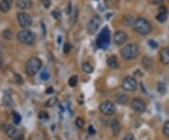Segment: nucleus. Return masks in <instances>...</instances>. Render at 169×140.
Returning <instances> with one entry per match:
<instances>
[{
	"label": "nucleus",
	"instance_id": "f257e3e1",
	"mask_svg": "<svg viewBox=\"0 0 169 140\" xmlns=\"http://www.w3.org/2000/svg\"><path fill=\"white\" fill-rule=\"evenodd\" d=\"M133 29L134 32L143 36H146L151 32L152 27L148 20L143 17H138L134 20V23L133 24Z\"/></svg>",
	"mask_w": 169,
	"mask_h": 140
},
{
	"label": "nucleus",
	"instance_id": "f03ea898",
	"mask_svg": "<svg viewBox=\"0 0 169 140\" xmlns=\"http://www.w3.org/2000/svg\"><path fill=\"white\" fill-rule=\"evenodd\" d=\"M120 55L122 59L127 61L135 59L139 55V46L136 43H129L122 47L120 50Z\"/></svg>",
	"mask_w": 169,
	"mask_h": 140
},
{
	"label": "nucleus",
	"instance_id": "7ed1b4c3",
	"mask_svg": "<svg viewBox=\"0 0 169 140\" xmlns=\"http://www.w3.org/2000/svg\"><path fill=\"white\" fill-rule=\"evenodd\" d=\"M42 66V60L37 56H31L25 63V73L29 76L36 75Z\"/></svg>",
	"mask_w": 169,
	"mask_h": 140
},
{
	"label": "nucleus",
	"instance_id": "20e7f679",
	"mask_svg": "<svg viewBox=\"0 0 169 140\" xmlns=\"http://www.w3.org/2000/svg\"><path fill=\"white\" fill-rule=\"evenodd\" d=\"M110 41H111V33L107 27H103L102 30H101L100 34L97 37L96 43L98 47L102 49H106L110 45Z\"/></svg>",
	"mask_w": 169,
	"mask_h": 140
},
{
	"label": "nucleus",
	"instance_id": "39448f33",
	"mask_svg": "<svg viewBox=\"0 0 169 140\" xmlns=\"http://www.w3.org/2000/svg\"><path fill=\"white\" fill-rule=\"evenodd\" d=\"M17 40L25 45H33L36 41V35L27 28H24L17 34Z\"/></svg>",
	"mask_w": 169,
	"mask_h": 140
},
{
	"label": "nucleus",
	"instance_id": "423d86ee",
	"mask_svg": "<svg viewBox=\"0 0 169 140\" xmlns=\"http://www.w3.org/2000/svg\"><path fill=\"white\" fill-rule=\"evenodd\" d=\"M102 23V18L98 15H95L93 16L90 20L88 21L87 24V33L90 35H93L95 34L97 31L99 30L101 24Z\"/></svg>",
	"mask_w": 169,
	"mask_h": 140
},
{
	"label": "nucleus",
	"instance_id": "0eeeda50",
	"mask_svg": "<svg viewBox=\"0 0 169 140\" xmlns=\"http://www.w3.org/2000/svg\"><path fill=\"white\" fill-rule=\"evenodd\" d=\"M17 20L20 27H22L23 28H28L32 25V23H33L31 16L24 11H21L17 13Z\"/></svg>",
	"mask_w": 169,
	"mask_h": 140
},
{
	"label": "nucleus",
	"instance_id": "6e6552de",
	"mask_svg": "<svg viewBox=\"0 0 169 140\" xmlns=\"http://www.w3.org/2000/svg\"><path fill=\"white\" fill-rule=\"evenodd\" d=\"M100 111L105 116H112L116 113V107L113 101H105L100 104Z\"/></svg>",
	"mask_w": 169,
	"mask_h": 140
},
{
	"label": "nucleus",
	"instance_id": "1a4fd4ad",
	"mask_svg": "<svg viewBox=\"0 0 169 140\" xmlns=\"http://www.w3.org/2000/svg\"><path fill=\"white\" fill-rule=\"evenodd\" d=\"M121 87L125 91L133 92L136 90V87H137V82H136L135 78H133V76H126L122 81Z\"/></svg>",
	"mask_w": 169,
	"mask_h": 140
},
{
	"label": "nucleus",
	"instance_id": "9d476101",
	"mask_svg": "<svg viewBox=\"0 0 169 140\" xmlns=\"http://www.w3.org/2000/svg\"><path fill=\"white\" fill-rule=\"evenodd\" d=\"M127 41H128V35L126 32H124V31L119 30L114 34L113 41L116 45H118V46L124 45Z\"/></svg>",
	"mask_w": 169,
	"mask_h": 140
},
{
	"label": "nucleus",
	"instance_id": "9b49d317",
	"mask_svg": "<svg viewBox=\"0 0 169 140\" xmlns=\"http://www.w3.org/2000/svg\"><path fill=\"white\" fill-rule=\"evenodd\" d=\"M131 107L135 112L142 113V112H144L146 110L147 105H146L145 101L143 100H141L139 98H134L131 101Z\"/></svg>",
	"mask_w": 169,
	"mask_h": 140
},
{
	"label": "nucleus",
	"instance_id": "f8f14e48",
	"mask_svg": "<svg viewBox=\"0 0 169 140\" xmlns=\"http://www.w3.org/2000/svg\"><path fill=\"white\" fill-rule=\"evenodd\" d=\"M160 60L164 65L169 64V47H164L160 51Z\"/></svg>",
	"mask_w": 169,
	"mask_h": 140
},
{
	"label": "nucleus",
	"instance_id": "ddd939ff",
	"mask_svg": "<svg viewBox=\"0 0 169 140\" xmlns=\"http://www.w3.org/2000/svg\"><path fill=\"white\" fill-rule=\"evenodd\" d=\"M114 99H115L116 103V104H126L128 103V101H129L128 95L125 94V93H122V92L115 94Z\"/></svg>",
	"mask_w": 169,
	"mask_h": 140
},
{
	"label": "nucleus",
	"instance_id": "4468645a",
	"mask_svg": "<svg viewBox=\"0 0 169 140\" xmlns=\"http://www.w3.org/2000/svg\"><path fill=\"white\" fill-rule=\"evenodd\" d=\"M16 6L20 10H28L32 7V0H16Z\"/></svg>",
	"mask_w": 169,
	"mask_h": 140
},
{
	"label": "nucleus",
	"instance_id": "2eb2a0df",
	"mask_svg": "<svg viewBox=\"0 0 169 140\" xmlns=\"http://www.w3.org/2000/svg\"><path fill=\"white\" fill-rule=\"evenodd\" d=\"M111 128H112V132L114 136H119L120 131H121V126H120V122L119 121V119H113V121L111 123Z\"/></svg>",
	"mask_w": 169,
	"mask_h": 140
},
{
	"label": "nucleus",
	"instance_id": "dca6fc26",
	"mask_svg": "<svg viewBox=\"0 0 169 140\" xmlns=\"http://www.w3.org/2000/svg\"><path fill=\"white\" fill-rule=\"evenodd\" d=\"M12 5V0H1L0 1V10L2 12H8Z\"/></svg>",
	"mask_w": 169,
	"mask_h": 140
},
{
	"label": "nucleus",
	"instance_id": "f3484780",
	"mask_svg": "<svg viewBox=\"0 0 169 140\" xmlns=\"http://www.w3.org/2000/svg\"><path fill=\"white\" fill-rule=\"evenodd\" d=\"M107 64L110 68L114 69V70L119 69V62H118V59H116L115 56H109V58L107 59Z\"/></svg>",
	"mask_w": 169,
	"mask_h": 140
},
{
	"label": "nucleus",
	"instance_id": "a211bd4d",
	"mask_svg": "<svg viewBox=\"0 0 169 140\" xmlns=\"http://www.w3.org/2000/svg\"><path fill=\"white\" fill-rule=\"evenodd\" d=\"M134 20H135V19L132 15H125L122 19V23H123V24L125 25V27H133V24L134 23Z\"/></svg>",
	"mask_w": 169,
	"mask_h": 140
},
{
	"label": "nucleus",
	"instance_id": "6ab92c4d",
	"mask_svg": "<svg viewBox=\"0 0 169 140\" xmlns=\"http://www.w3.org/2000/svg\"><path fill=\"white\" fill-rule=\"evenodd\" d=\"M5 132H6V133H7V136L9 137H10V138H13L14 136L17 133V130L12 125H7V126H6Z\"/></svg>",
	"mask_w": 169,
	"mask_h": 140
},
{
	"label": "nucleus",
	"instance_id": "aec40b11",
	"mask_svg": "<svg viewBox=\"0 0 169 140\" xmlns=\"http://www.w3.org/2000/svg\"><path fill=\"white\" fill-rule=\"evenodd\" d=\"M142 64H143V66H144L145 69L148 70L149 68H151V66L153 64V60H152L151 58H149V56H144V58L142 59Z\"/></svg>",
	"mask_w": 169,
	"mask_h": 140
},
{
	"label": "nucleus",
	"instance_id": "412c9836",
	"mask_svg": "<svg viewBox=\"0 0 169 140\" xmlns=\"http://www.w3.org/2000/svg\"><path fill=\"white\" fill-rule=\"evenodd\" d=\"M167 18H168L167 12H158L157 16H156V20L161 24H164L167 20Z\"/></svg>",
	"mask_w": 169,
	"mask_h": 140
},
{
	"label": "nucleus",
	"instance_id": "4be33fe9",
	"mask_svg": "<svg viewBox=\"0 0 169 140\" xmlns=\"http://www.w3.org/2000/svg\"><path fill=\"white\" fill-rule=\"evenodd\" d=\"M82 70H83V72L86 73H91L93 72L94 69H93L92 65L90 64V63L84 62L83 64H82Z\"/></svg>",
	"mask_w": 169,
	"mask_h": 140
},
{
	"label": "nucleus",
	"instance_id": "5701e85b",
	"mask_svg": "<svg viewBox=\"0 0 169 140\" xmlns=\"http://www.w3.org/2000/svg\"><path fill=\"white\" fill-rule=\"evenodd\" d=\"M3 101H4V104L7 105V106H12V105H13V101H12V99L10 97V95L8 94L7 92L4 93Z\"/></svg>",
	"mask_w": 169,
	"mask_h": 140
},
{
	"label": "nucleus",
	"instance_id": "b1692460",
	"mask_svg": "<svg viewBox=\"0 0 169 140\" xmlns=\"http://www.w3.org/2000/svg\"><path fill=\"white\" fill-rule=\"evenodd\" d=\"M2 36L5 40L7 41H10L12 38H13V32L10 30V29H5L2 33Z\"/></svg>",
	"mask_w": 169,
	"mask_h": 140
},
{
	"label": "nucleus",
	"instance_id": "393cba45",
	"mask_svg": "<svg viewBox=\"0 0 169 140\" xmlns=\"http://www.w3.org/2000/svg\"><path fill=\"white\" fill-rule=\"evenodd\" d=\"M77 83H78V77H77V75H73V76H70L69 81H68V84L70 87H74L77 86Z\"/></svg>",
	"mask_w": 169,
	"mask_h": 140
},
{
	"label": "nucleus",
	"instance_id": "a878e982",
	"mask_svg": "<svg viewBox=\"0 0 169 140\" xmlns=\"http://www.w3.org/2000/svg\"><path fill=\"white\" fill-rule=\"evenodd\" d=\"M57 101H58V100H57L56 97H52L46 101V103H45V106L46 107H53L57 104Z\"/></svg>",
	"mask_w": 169,
	"mask_h": 140
},
{
	"label": "nucleus",
	"instance_id": "bb28decb",
	"mask_svg": "<svg viewBox=\"0 0 169 140\" xmlns=\"http://www.w3.org/2000/svg\"><path fill=\"white\" fill-rule=\"evenodd\" d=\"M12 120L15 124H20L21 120H22V117L19 113L17 112H13L12 113Z\"/></svg>",
	"mask_w": 169,
	"mask_h": 140
},
{
	"label": "nucleus",
	"instance_id": "cd10ccee",
	"mask_svg": "<svg viewBox=\"0 0 169 140\" xmlns=\"http://www.w3.org/2000/svg\"><path fill=\"white\" fill-rule=\"evenodd\" d=\"M157 88H158V92L160 94H165L166 92V86H165V83H162V82L159 83Z\"/></svg>",
	"mask_w": 169,
	"mask_h": 140
},
{
	"label": "nucleus",
	"instance_id": "c85d7f7f",
	"mask_svg": "<svg viewBox=\"0 0 169 140\" xmlns=\"http://www.w3.org/2000/svg\"><path fill=\"white\" fill-rule=\"evenodd\" d=\"M162 133L165 136L169 137V120L165 121L164 126H162Z\"/></svg>",
	"mask_w": 169,
	"mask_h": 140
},
{
	"label": "nucleus",
	"instance_id": "c756f323",
	"mask_svg": "<svg viewBox=\"0 0 169 140\" xmlns=\"http://www.w3.org/2000/svg\"><path fill=\"white\" fill-rule=\"evenodd\" d=\"M75 125H76L77 128L82 129L84 125V120L82 118H77L76 120H75Z\"/></svg>",
	"mask_w": 169,
	"mask_h": 140
},
{
	"label": "nucleus",
	"instance_id": "7c9ffc66",
	"mask_svg": "<svg viewBox=\"0 0 169 140\" xmlns=\"http://www.w3.org/2000/svg\"><path fill=\"white\" fill-rule=\"evenodd\" d=\"M70 50H71V44L68 41L65 42L64 45H63V52L65 54H69L70 52Z\"/></svg>",
	"mask_w": 169,
	"mask_h": 140
},
{
	"label": "nucleus",
	"instance_id": "2f4dec72",
	"mask_svg": "<svg viewBox=\"0 0 169 140\" xmlns=\"http://www.w3.org/2000/svg\"><path fill=\"white\" fill-rule=\"evenodd\" d=\"M38 118L42 119V120H46L49 119V115H48V113L47 112H45V111H42L39 113V115H38Z\"/></svg>",
	"mask_w": 169,
	"mask_h": 140
},
{
	"label": "nucleus",
	"instance_id": "473e14b6",
	"mask_svg": "<svg viewBox=\"0 0 169 140\" xmlns=\"http://www.w3.org/2000/svg\"><path fill=\"white\" fill-rule=\"evenodd\" d=\"M148 45L150 46L151 48H153V49L158 48V43L156 42L154 40H149V41H148Z\"/></svg>",
	"mask_w": 169,
	"mask_h": 140
},
{
	"label": "nucleus",
	"instance_id": "72a5a7b5",
	"mask_svg": "<svg viewBox=\"0 0 169 140\" xmlns=\"http://www.w3.org/2000/svg\"><path fill=\"white\" fill-rule=\"evenodd\" d=\"M49 77H50V75H49V73H48L47 72H42V73H41V78H42V80H44V81L48 80Z\"/></svg>",
	"mask_w": 169,
	"mask_h": 140
},
{
	"label": "nucleus",
	"instance_id": "f704fd0d",
	"mask_svg": "<svg viewBox=\"0 0 169 140\" xmlns=\"http://www.w3.org/2000/svg\"><path fill=\"white\" fill-rule=\"evenodd\" d=\"M15 79H16V81H17V83L18 84H23V82H24V80H23V77L22 76L19 74V73H16L15 74Z\"/></svg>",
	"mask_w": 169,
	"mask_h": 140
},
{
	"label": "nucleus",
	"instance_id": "c9c22d12",
	"mask_svg": "<svg viewBox=\"0 0 169 140\" xmlns=\"http://www.w3.org/2000/svg\"><path fill=\"white\" fill-rule=\"evenodd\" d=\"M12 139H13V140H24V136H23L22 133H19L17 132V133L14 136V137L12 138Z\"/></svg>",
	"mask_w": 169,
	"mask_h": 140
},
{
	"label": "nucleus",
	"instance_id": "e433bc0d",
	"mask_svg": "<svg viewBox=\"0 0 169 140\" xmlns=\"http://www.w3.org/2000/svg\"><path fill=\"white\" fill-rule=\"evenodd\" d=\"M88 133H89L90 136H94L95 133H96V131H95V129H94V127L91 126V125L88 127Z\"/></svg>",
	"mask_w": 169,
	"mask_h": 140
},
{
	"label": "nucleus",
	"instance_id": "4c0bfd02",
	"mask_svg": "<svg viewBox=\"0 0 169 140\" xmlns=\"http://www.w3.org/2000/svg\"><path fill=\"white\" fill-rule=\"evenodd\" d=\"M52 14H53V16H54V18H56V19H59L60 18V12L58 11V10H54L53 12H52Z\"/></svg>",
	"mask_w": 169,
	"mask_h": 140
},
{
	"label": "nucleus",
	"instance_id": "58836bf2",
	"mask_svg": "<svg viewBox=\"0 0 169 140\" xmlns=\"http://www.w3.org/2000/svg\"><path fill=\"white\" fill-rule=\"evenodd\" d=\"M123 140H135V137H134V136L133 135V133H129V135H127L124 137V139H123Z\"/></svg>",
	"mask_w": 169,
	"mask_h": 140
},
{
	"label": "nucleus",
	"instance_id": "ea45409f",
	"mask_svg": "<svg viewBox=\"0 0 169 140\" xmlns=\"http://www.w3.org/2000/svg\"><path fill=\"white\" fill-rule=\"evenodd\" d=\"M42 4H43V6L45 8L48 9L51 6V1H50V0H42Z\"/></svg>",
	"mask_w": 169,
	"mask_h": 140
},
{
	"label": "nucleus",
	"instance_id": "a19ab883",
	"mask_svg": "<svg viewBox=\"0 0 169 140\" xmlns=\"http://www.w3.org/2000/svg\"><path fill=\"white\" fill-rule=\"evenodd\" d=\"M158 12H167V8L165 7V6H162V7L159 8Z\"/></svg>",
	"mask_w": 169,
	"mask_h": 140
},
{
	"label": "nucleus",
	"instance_id": "79ce46f5",
	"mask_svg": "<svg viewBox=\"0 0 169 140\" xmlns=\"http://www.w3.org/2000/svg\"><path fill=\"white\" fill-rule=\"evenodd\" d=\"M71 13V3L69 2L68 3V9H67V14L70 15Z\"/></svg>",
	"mask_w": 169,
	"mask_h": 140
},
{
	"label": "nucleus",
	"instance_id": "37998d69",
	"mask_svg": "<svg viewBox=\"0 0 169 140\" xmlns=\"http://www.w3.org/2000/svg\"><path fill=\"white\" fill-rule=\"evenodd\" d=\"M164 1H165V0H152V4L153 5H160Z\"/></svg>",
	"mask_w": 169,
	"mask_h": 140
},
{
	"label": "nucleus",
	"instance_id": "c03bdc74",
	"mask_svg": "<svg viewBox=\"0 0 169 140\" xmlns=\"http://www.w3.org/2000/svg\"><path fill=\"white\" fill-rule=\"evenodd\" d=\"M53 92H54V90H53V87H48L46 90V91H45V93H46V94H52Z\"/></svg>",
	"mask_w": 169,
	"mask_h": 140
},
{
	"label": "nucleus",
	"instance_id": "a18cd8bd",
	"mask_svg": "<svg viewBox=\"0 0 169 140\" xmlns=\"http://www.w3.org/2000/svg\"><path fill=\"white\" fill-rule=\"evenodd\" d=\"M2 55H3V44L0 42V58L2 56Z\"/></svg>",
	"mask_w": 169,
	"mask_h": 140
}]
</instances>
